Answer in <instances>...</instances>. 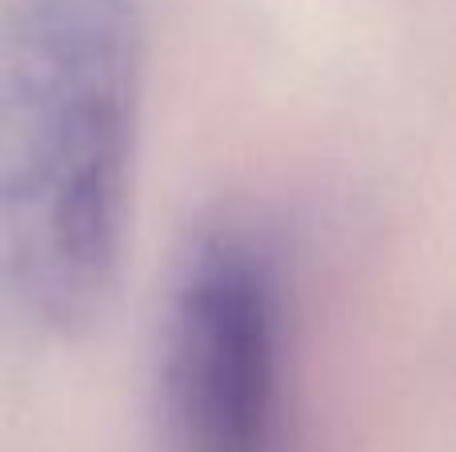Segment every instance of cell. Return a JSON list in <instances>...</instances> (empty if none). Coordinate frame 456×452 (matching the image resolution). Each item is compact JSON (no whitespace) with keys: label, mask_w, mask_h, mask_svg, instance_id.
<instances>
[{"label":"cell","mask_w":456,"mask_h":452,"mask_svg":"<svg viewBox=\"0 0 456 452\" xmlns=\"http://www.w3.org/2000/svg\"><path fill=\"white\" fill-rule=\"evenodd\" d=\"M157 373L176 452H284L289 301L256 232L216 224L197 237L168 296Z\"/></svg>","instance_id":"2"},{"label":"cell","mask_w":456,"mask_h":452,"mask_svg":"<svg viewBox=\"0 0 456 452\" xmlns=\"http://www.w3.org/2000/svg\"><path fill=\"white\" fill-rule=\"evenodd\" d=\"M133 0H12L0 16V317L85 333L120 272L141 133Z\"/></svg>","instance_id":"1"}]
</instances>
